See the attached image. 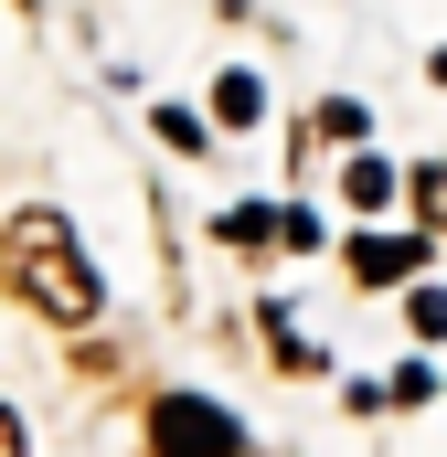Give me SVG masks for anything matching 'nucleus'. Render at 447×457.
Instances as JSON below:
<instances>
[{"instance_id": "f257e3e1", "label": "nucleus", "mask_w": 447, "mask_h": 457, "mask_svg": "<svg viewBox=\"0 0 447 457\" xmlns=\"http://www.w3.org/2000/svg\"><path fill=\"white\" fill-rule=\"evenodd\" d=\"M0 287H11L32 320H54V330H86V320L107 309V277L86 266V245H75V224H64L54 203H32V213L0 224Z\"/></svg>"}, {"instance_id": "f03ea898", "label": "nucleus", "mask_w": 447, "mask_h": 457, "mask_svg": "<svg viewBox=\"0 0 447 457\" xmlns=\"http://www.w3.org/2000/svg\"><path fill=\"white\" fill-rule=\"evenodd\" d=\"M149 447L160 457H234L245 426H234L224 404H203V394H160V404H149Z\"/></svg>"}, {"instance_id": "7ed1b4c3", "label": "nucleus", "mask_w": 447, "mask_h": 457, "mask_svg": "<svg viewBox=\"0 0 447 457\" xmlns=\"http://www.w3.org/2000/svg\"><path fill=\"white\" fill-rule=\"evenodd\" d=\"M416 255H426V245H405V234H362V245H351V277H362V287H394V277H416Z\"/></svg>"}, {"instance_id": "20e7f679", "label": "nucleus", "mask_w": 447, "mask_h": 457, "mask_svg": "<svg viewBox=\"0 0 447 457\" xmlns=\"http://www.w3.org/2000/svg\"><path fill=\"white\" fill-rule=\"evenodd\" d=\"M214 117H224V128H256V117H266V86H256V75H224V86H214Z\"/></svg>"}, {"instance_id": "39448f33", "label": "nucleus", "mask_w": 447, "mask_h": 457, "mask_svg": "<svg viewBox=\"0 0 447 457\" xmlns=\"http://www.w3.org/2000/svg\"><path fill=\"white\" fill-rule=\"evenodd\" d=\"M341 192H351V203H362V213H384V203H394V170H384V160H362V149H351V170H341Z\"/></svg>"}, {"instance_id": "423d86ee", "label": "nucleus", "mask_w": 447, "mask_h": 457, "mask_svg": "<svg viewBox=\"0 0 447 457\" xmlns=\"http://www.w3.org/2000/svg\"><path fill=\"white\" fill-rule=\"evenodd\" d=\"M266 341H277V361H288V372H320V351H309V330H299L288 309H266Z\"/></svg>"}, {"instance_id": "0eeeda50", "label": "nucleus", "mask_w": 447, "mask_h": 457, "mask_svg": "<svg viewBox=\"0 0 447 457\" xmlns=\"http://www.w3.org/2000/svg\"><path fill=\"white\" fill-rule=\"evenodd\" d=\"M266 234H277L266 203H234V213H224V245H266Z\"/></svg>"}, {"instance_id": "6e6552de", "label": "nucleus", "mask_w": 447, "mask_h": 457, "mask_svg": "<svg viewBox=\"0 0 447 457\" xmlns=\"http://www.w3.org/2000/svg\"><path fill=\"white\" fill-rule=\"evenodd\" d=\"M405 320H416V341H447V287H416Z\"/></svg>"}, {"instance_id": "1a4fd4ad", "label": "nucleus", "mask_w": 447, "mask_h": 457, "mask_svg": "<svg viewBox=\"0 0 447 457\" xmlns=\"http://www.w3.org/2000/svg\"><path fill=\"white\" fill-rule=\"evenodd\" d=\"M309 138H351V149H362V107H320V117H309Z\"/></svg>"}, {"instance_id": "9d476101", "label": "nucleus", "mask_w": 447, "mask_h": 457, "mask_svg": "<svg viewBox=\"0 0 447 457\" xmlns=\"http://www.w3.org/2000/svg\"><path fill=\"white\" fill-rule=\"evenodd\" d=\"M0 457H32V447H21V415H11V404H0Z\"/></svg>"}, {"instance_id": "9b49d317", "label": "nucleus", "mask_w": 447, "mask_h": 457, "mask_svg": "<svg viewBox=\"0 0 447 457\" xmlns=\"http://www.w3.org/2000/svg\"><path fill=\"white\" fill-rule=\"evenodd\" d=\"M437 86H447V54H437Z\"/></svg>"}]
</instances>
